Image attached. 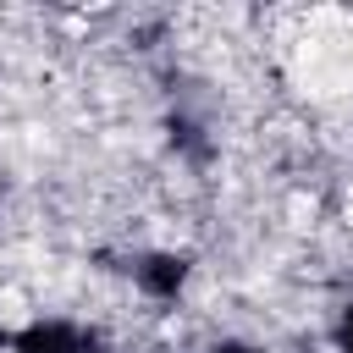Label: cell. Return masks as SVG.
<instances>
[{
    "label": "cell",
    "mask_w": 353,
    "mask_h": 353,
    "mask_svg": "<svg viewBox=\"0 0 353 353\" xmlns=\"http://www.w3.org/2000/svg\"><path fill=\"white\" fill-rule=\"evenodd\" d=\"M11 353H105V342L72 320H39V325H22L6 336Z\"/></svg>",
    "instance_id": "6da1fadb"
},
{
    "label": "cell",
    "mask_w": 353,
    "mask_h": 353,
    "mask_svg": "<svg viewBox=\"0 0 353 353\" xmlns=\"http://www.w3.org/2000/svg\"><path fill=\"white\" fill-rule=\"evenodd\" d=\"M336 347L342 353H353V303L342 309V320H336Z\"/></svg>",
    "instance_id": "3957f363"
},
{
    "label": "cell",
    "mask_w": 353,
    "mask_h": 353,
    "mask_svg": "<svg viewBox=\"0 0 353 353\" xmlns=\"http://www.w3.org/2000/svg\"><path fill=\"white\" fill-rule=\"evenodd\" d=\"M215 353H259V347H243V342H226V347H215Z\"/></svg>",
    "instance_id": "277c9868"
},
{
    "label": "cell",
    "mask_w": 353,
    "mask_h": 353,
    "mask_svg": "<svg viewBox=\"0 0 353 353\" xmlns=\"http://www.w3.org/2000/svg\"><path fill=\"white\" fill-rule=\"evenodd\" d=\"M132 276H138L143 292H154V298H176L182 281H188V259H182V254H143V259L132 265Z\"/></svg>",
    "instance_id": "7a4b0ae2"
}]
</instances>
